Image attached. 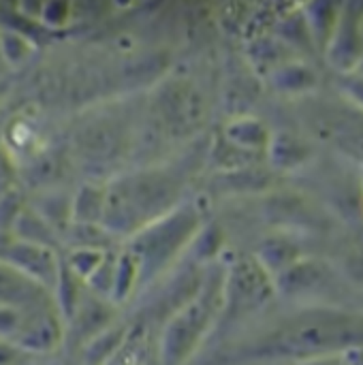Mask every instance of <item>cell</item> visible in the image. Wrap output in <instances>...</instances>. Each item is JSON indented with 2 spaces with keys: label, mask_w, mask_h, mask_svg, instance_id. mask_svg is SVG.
Instances as JSON below:
<instances>
[{
  "label": "cell",
  "mask_w": 363,
  "mask_h": 365,
  "mask_svg": "<svg viewBox=\"0 0 363 365\" xmlns=\"http://www.w3.org/2000/svg\"><path fill=\"white\" fill-rule=\"evenodd\" d=\"M344 88H347V92L355 98V101H359L363 105V73L362 71H355V73H351L349 77H347V83H344Z\"/></svg>",
  "instance_id": "obj_8"
},
{
  "label": "cell",
  "mask_w": 363,
  "mask_h": 365,
  "mask_svg": "<svg viewBox=\"0 0 363 365\" xmlns=\"http://www.w3.org/2000/svg\"><path fill=\"white\" fill-rule=\"evenodd\" d=\"M225 289L216 287L214 291H201L184 310H180L163 334L160 357L163 365H184L193 353L199 349L201 338L212 329L218 312L223 310Z\"/></svg>",
  "instance_id": "obj_3"
},
{
  "label": "cell",
  "mask_w": 363,
  "mask_h": 365,
  "mask_svg": "<svg viewBox=\"0 0 363 365\" xmlns=\"http://www.w3.org/2000/svg\"><path fill=\"white\" fill-rule=\"evenodd\" d=\"M342 361L347 365H363V349H357V351H351L342 357Z\"/></svg>",
  "instance_id": "obj_9"
},
{
  "label": "cell",
  "mask_w": 363,
  "mask_h": 365,
  "mask_svg": "<svg viewBox=\"0 0 363 365\" xmlns=\"http://www.w3.org/2000/svg\"><path fill=\"white\" fill-rule=\"evenodd\" d=\"M338 365H347V364H344V361H342V364H338Z\"/></svg>",
  "instance_id": "obj_10"
},
{
  "label": "cell",
  "mask_w": 363,
  "mask_h": 365,
  "mask_svg": "<svg viewBox=\"0 0 363 365\" xmlns=\"http://www.w3.org/2000/svg\"><path fill=\"white\" fill-rule=\"evenodd\" d=\"M363 349V312L306 308L250 342V355L272 361H325Z\"/></svg>",
  "instance_id": "obj_1"
},
{
  "label": "cell",
  "mask_w": 363,
  "mask_h": 365,
  "mask_svg": "<svg viewBox=\"0 0 363 365\" xmlns=\"http://www.w3.org/2000/svg\"><path fill=\"white\" fill-rule=\"evenodd\" d=\"M327 60L344 75L359 71L363 62V6L344 4L336 30L325 47Z\"/></svg>",
  "instance_id": "obj_4"
},
{
  "label": "cell",
  "mask_w": 363,
  "mask_h": 365,
  "mask_svg": "<svg viewBox=\"0 0 363 365\" xmlns=\"http://www.w3.org/2000/svg\"><path fill=\"white\" fill-rule=\"evenodd\" d=\"M34 287L36 282H30L24 297L17 295L13 306H2V334L13 346L47 353L60 344L62 325L43 293H32Z\"/></svg>",
  "instance_id": "obj_2"
},
{
  "label": "cell",
  "mask_w": 363,
  "mask_h": 365,
  "mask_svg": "<svg viewBox=\"0 0 363 365\" xmlns=\"http://www.w3.org/2000/svg\"><path fill=\"white\" fill-rule=\"evenodd\" d=\"M227 135H229V139L235 145L248 148V150H259V148H263V145H267L272 141L267 137L265 126L259 120H240V122H233L227 128Z\"/></svg>",
  "instance_id": "obj_6"
},
{
  "label": "cell",
  "mask_w": 363,
  "mask_h": 365,
  "mask_svg": "<svg viewBox=\"0 0 363 365\" xmlns=\"http://www.w3.org/2000/svg\"><path fill=\"white\" fill-rule=\"evenodd\" d=\"M274 71H278L276 73L278 86L282 90H289V92H293V90H308L317 81L315 73L308 66H304V64H287V66L274 68Z\"/></svg>",
  "instance_id": "obj_7"
},
{
  "label": "cell",
  "mask_w": 363,
  "mask_h": 365,
  "mask_svg": "<svg viewBox=\"0 0 363 365\" xmlns=\"http://www.w3.org/2000/svg\"><path fill=\"white\" fill-rule=\"evenodd\" d=\"M6 263L13 265V272L45 287L60 282V276H62L53 252L49 248L39 246L36 242L13 246V250L6 252Z\"/></svg>",
  "instance_id": "obj_5"
}]
</instances>
